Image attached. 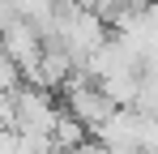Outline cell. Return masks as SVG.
<instances>
[{
  "label": "cell",
  "instance_id": "cell-2",
  "mask_svg": "<svg viewBox=\"0 0 158 154\" xmlns=\"http://www.w3.org/2000/svg\"><path fill=\"white\" fill-rule=\"evenodd\" d=\"M0 51L17 64L22 77H30L39 51H43V34H39V26L26 22V17H9V22L0 26Z\"/></svg>",
  "mask_w": 158,
  "mask_h": 154
},
{
  "label": "cell",
  "instance_id": "cell-4",
  "mask_svg": "<svg viewBox=\"0 0 158 154\" xmlns=\"http://www.w3.org/2000/svg\"><path fill=\"white\" fill-rule=\"evenodd\" d=\"M17 81H22V73H17V64H13V60H9V56L0 51V90H13Z\"/></svg>",
  "mask_w": 158,
  "mask_h": 154
},
{
  "label": "cell",
  "instance_id": "cell-1",
  "mask_svg": "<svg viewBox=\"0 0 158 154\" xmlns=\"http://www.w3.org/2000/svg\"><path fill=\"white\" fill-rule=\"evenodd\" d=\"M107 154H154L158 150V124L154 116H141L132 107H111L103 124L90 133Z\"/></svg>",
  "mask_w": 158,
  "mask_h": 154
},
{
  "label": "cell",
  "instance_id": "cell-5",
  "mask_svg": "<svg viewBox=\"0 0 158 154\" xmlns=\"http://www.w3.org/2000/svg\"><path fill=\"white\" fill-rule=\"evenodd\" d=\"M56 154H107L94 137H85V141H77V146H69V150H56Z\"/></svg>",
  "mask_w": 158,
  "mask_h": 154
},
{
  "label": "cell",
  "instance_id": "cell-3",
  "mask_svg": "<svg viewBox=\"0 0 158 154\" xmlns=\"http://www.w3.org/2000/svg\"><path fill=\"white\" fill-rule=\"evenodd\" d=\"M90 133H85V124L81 120H73L64 107H60V116H56V124H52V146L56 150H69V146H77V141H85Z\"/></svg>",
  "mask_w": 158,
  "mask_h": 154
}]
</instances>
